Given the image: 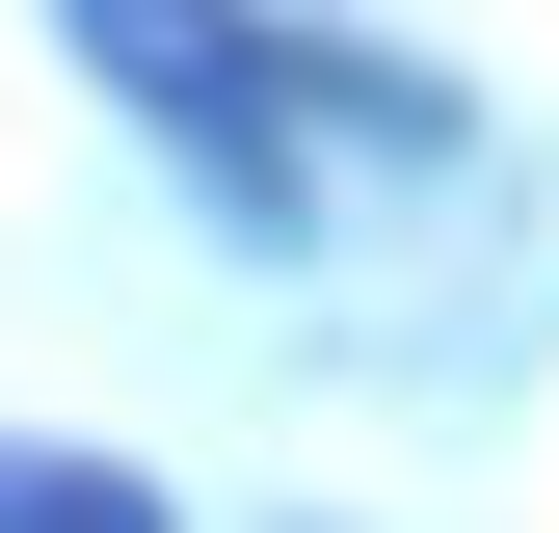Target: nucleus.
Returning a JSON list of instances; mask_svg holds the SVG:
<instances>
[{"mask_svg": "<svg viewBox=\"0 0 559 533\" xmlns=\"http://www.w3.org/2000/svg\"><path fill=\"white\" fill-rule=\"evenodd\" d=\"M81 54H107V81H160L187 161H266V54L214 27V0H81Z\"/></svg>", "mask_w": 559, "mask_h": 533, "instance_id": "obj_1", "label": "nucleus"}, {"mask_svg": "<svg viewBox=\"0 0 559 533\" xmlns=\"http://www.w3.org/2000/svg\"><path fill=\"white\" fill-rule=\"evenodd\" d=\"M0 533H160L133 453H0Z\"/></svg>", "mask_w": 559, "mask_h": 533, "instance_id": "obj_2", "label": "nucleus"}]
</instances>
